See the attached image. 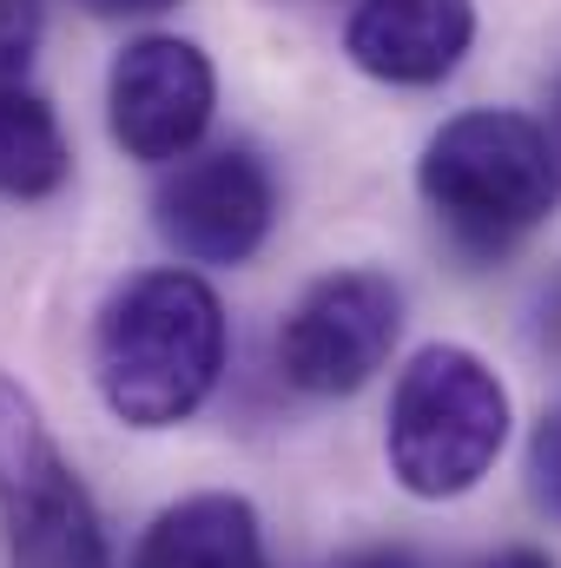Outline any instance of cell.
I'll use <instances>...</instances> for the list:
<instances>
[{"label":"cell","mask_w":561,"mask_h":568,"mask_svg":"<svg viewBox=\"0 0 561 568\" xmlns=\"http://www.w3.org/2000/svg\"><path fill=\"white\" fill-rule=\"evenodd\" d=\"M225 377V304L198 272H140L93 324V384L133 429H172Z\"/></svg>","instance_id":"6da1fadb"},{"label":"cell","mask_w":561,"mask_h":568,"mask_svg":"<svg viewBox=\"0 0 561 568\" xmlns=\"http://www.w3.org/2000/svg\"><path fill=\"white\" fill-rule=\"evenodd\" d=\"M422 205L462 258H509L561 199V145L509 106L442 120L417 159Z\"/></svg>","instance_id":"7a4b0ae2"},{"label":"cell","mask_w":561,"mask_h":568,"mask_svg":"<svg viewBox=\"0 0 561 568\" xmlns=\"http://www.w3.org/2000/svg\"><path fill=\"white\" fill-rule=\"evenodd\" d=\"M502 443H509L502 377L462 344H422L390 390V429H384L390 476L422 503H449L496 469Z\"/></svg>","instance_id":"3957f363"},{"label":"cell","mask_w":561,"mask_h":568,"mask_svg":"<svg viewBox=\"0 0 561 568\" xmlns=\"http://www.w3.org/2000/svg\"><path fill=\"white\" fill-rule=\"evenodd\" d=\"M0 542L7 568H113L80 469L13 377H0Z\"/></svg>","instance_id":"277c9868"},{"label":"cell","mask_w":561,"mask_h":568,"mask_svg":"<svg viewBox=\"0 0 561 568\" xmlns=\"http://www.w3.org/2000/svg\"><path fill=\"white\" fill-rule=\"evenodd\" d=\"M404 331V291L384 272H330L284 317L278 371L304 397H350L364 390Z\"/></svg>","instance_id":"5b68a950"},{"label":"cell","mask_w":561,"mask_h":568,"mask_svg":"<svg viewBox=\"0 0 561 568\" xmlns=\"http://www.w3.org/2000/svg\"><path fill=\"white\" fill-rule=\"evenodd\" d=\"M272 219H278V185L252 145L185 152L152 192L159 239L192 265H245L272 239Z\"/></svg>","instance_id":"8992f818"},{"label":"cell","mask_w":561,"mask_h":568,"mask_svg":"<svg viewBox=\"0 0 561 568\" xmlns=\"http://www.w3.org/2000/svg\"><path fill=\"white\" fill-rule=\"evenodd\" d=\"M218 106V80L212 60L178 40V33H145L133 40L113 73H106V120L113 140L145 165H178L192 145L205 140Z\"/></svg>","instance_id":"52a82bcc"},{"label":"cell","mask_w":561,"mask_h":568,"mask_svg":"<svg viewBox=\"0 0 561 568\" xmlns=\"http://www.w3.org/2000/svg\"><path fill=\"white\" fill-rule=\"evenodd\" d=\"M476 40V0H357L344 53L384 87H436Z\"/></svg>","instance_id":"ba28073f"},{"label":"cell","mask_w":561,"mask_h":568,"mask_svg":"<svg viewBox=\"0 0 561 568\" xmlns=\"http://www.w3.org/2000/svg\"><path fill=\"white\" fill-rule=\"evenodd\" d=\"M133 568H272L258 509L232 489L185 496L152 516V529L133 549Z\"/></svg>","instance_id":"9c48e42d"},{"label":"cell","mask_w":561,"mask_h":568,"mask_svg":"<svg viewBox=\"0 0 561 568\" xmlns=\"http://www.w3.org/2000/svg\"><path fill=\"white\" fill-rule=\"evenodd\" d=\"M73 172V145L27 73H0V199H53Z\"/></svg>","instance_id":"30bf717a"},{"label":"cell","mask_w":561,"mask_h":568,"mask_svg":"<svg viewBox=\"0 0 561 568\" xmlns=\"http://www.w3.org/2000/svg\"><path fill=\"white\" fill-rule=\"evenodd\" d=\"M529 489L549 516H561V410H549L529 436Z\"/></svg>","instance_id":"8fae6325"},{"label":"cell","mask_w":561,"mask_h":568,"mask_svg":"<svg viewBox=\"0 0 561 568\" xmlns=\"http://www.w3.org/2000/svg\"><path fill=\"white\" fill-rule=\"evenodd\" d=\"M40 40V0H0V73H27Z\"/></svg>","instance_id":"7c38bea8"},{"label":"cell","mask_w":561,"mask_h":568,"mask_svg":"<svg viewBox=\"0 0 561 568\" xmlns=\"http://www.w3.org/2000/svg\"><path fill=\"white\" fill-rule=\"evenodd\" d=\"M330 568H422V556H417V549H404V542H370V549L337 556Z\"/></svg>","instance_id":"4fadbf2b"},{"label":"cell","mask_w":561,"mask_h":568,"mask_svg":"<svg viewBox=\"0 0 561 568\" xmlns=\"http://www.w3.org/2000/svg\"><path fill=\"white\" fill-rule=\"evenodd\" d=\"M536 331H542V344L561 357V272L549 278V291H542V311H536Z\"/></svg>","instance_id":"5bb4252c"},{"label":"cell","mask_w":561,"mask_h":568,"mask_svg":"<svg viewBox=\"0 0 561 568\" xmlns=\"http://www.w3.org/2000/svg\"><path fill=\"white\" fill-rule=\"evenodd\" d=\"M86 13H106V20H145V13H165L178 0H80Z\"/></svg>","instance_id":"9a60e30c"},{"label":"cell","mask_w":561,"mask_h":568,"mask_svg":"<svg viewBox=\"0 0 561 568\" xmlns=\"http://www.w3.org/2000/svg\"><path fill=\"white\" fill-rule=\"evenodd\" d=\"M482 568H555V562H549L542 549H529V542H516V549H496V556H489Z\"/></svg>","instance_id":"2e32d148"},{"label":"cell","mask_w":561,"mask_h":568,"mask_svg":"<svg viewBox=\"0 0 561 568\" xmlns=\"http://www.w3.org/2000/svg\"><path fill=\"white\" fill-rule=\"evenodd\" d=\"M555 145H561V80H555Z\"/></svg>","instance_id":"e0dca14e"}]
</instances>
